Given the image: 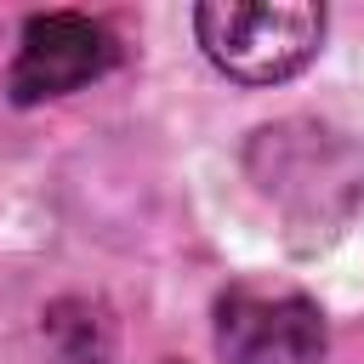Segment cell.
<instances>
[{
	"mask_svg": "<svg viewBox=\"0 0 364 364\" xmlns=\"http://www.w3.org/2000/svg\"><path fill=\"white\" fill-rule=\"evenodd\" d=\"M324 6L313 0H205L193 6L199 51L233 85H284L324 46Z\"/></svg>",
	"mask_w": 364,
	"mask_h": 364,
	"instance_id": "1",
	"label": "cell"
},
{
	"mask_svg": "<svg viewBox=\"0 0 364 364\" xmlns=\"http://www.w3.org/2000/svg\"><path fill=\"white\" fill-rule=\"evenodd\" d=\"M330 324L307 290L239 279L216 296V358L222 364H324Z\"/></svg>",
	"mask_w": 364,
	"mask_h": 364,
	"instance_id": "2",
	"label": "cell"
},
{
	"mask_svg": "<svg viewBox=\"0 0 364 364\" xmlns=\"http://www.w3.org/2000/svg\"><path fill=\"white\" fill-rule=\"evenodd\" d=\"M119 63V40L102 17L85 11H34L17 34V57L6 68V97L17 108L57 102L80 85H97Z\"/></svg>",
	"mask_w": 364,
	"mask_h": 364,
	"instance_id": "3",
	"label": "cell"
},
{
	"mask_svg": "<svg viewBox=\"0 0 364 364\" xmlns=\"http://www.w3.org/2000/svg\"><path fill=\"white\" fill-rule=\"evenodd\" d=\"M250 171H256L262 193H267V199H279L296 222H313V216L324 222V210H318V199H313V182H318L324 193H330V182L358 193L353 148H347L336 131L313 125V119L262 125V131H256V142H250Z\"/></svg>",
	"mask_w": 364,
	"mask_h": 364,
	"instance_id": "4",
	"label": "cell"
},
{
	"mask_svg": "<svg viewBox=\"0 0 364 364\" xmlns=\"http://www.w3.org/2000/svg\"><path fill=\"white\" fill-rule=\"evenodd\" d=\"M46 336H51V353L63 358V364H102L108 358V318L91 307V301H57L51 313H46Z\"/></svg>",
	"mask_w": 364,
	"mask_h": 364,
	"instance_id": "5",
	"label": "cell"
}]
</instances>
